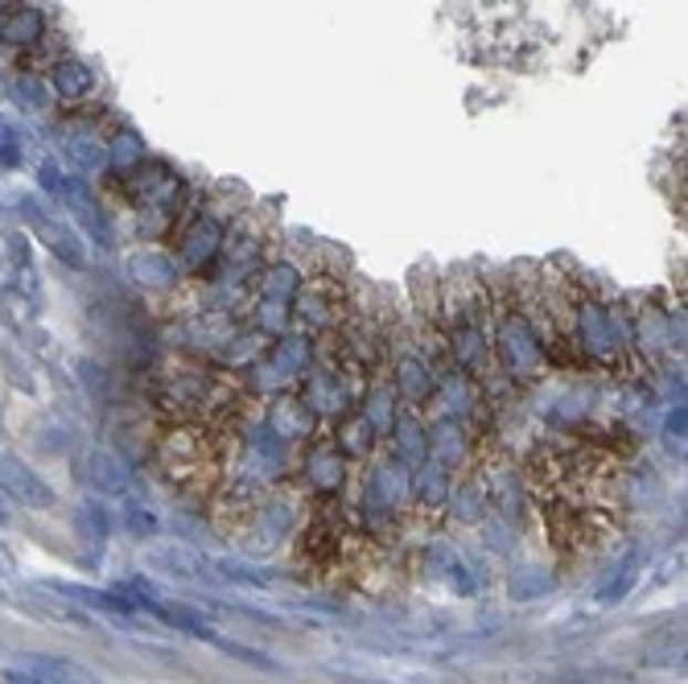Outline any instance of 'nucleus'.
I'll return each mask as SVG.
<instances>
[{
    "label": "nucleus",
    "mask_w": 688,
    "mask_h": 684,
    "mask_svg": "<svg viewBox=\"0 0 688 684\" xmlns=\"http://www.w3.org/2000/svg\"><path fill=\"white\" fill-rule=\"evenodd\" d=\"M668 438H673L676 450L685 445V409H673V412H668ZM680 454H685V450H680Z\"/></svg>",
    "instance_id": "41"
},
{
    "label": "nucleus",
    "mask_w": 688,
    "mask_h": 684,
    "mask_svg": "<svg viewBox=\"0 0 688 684\" xmlns=\"http://www.w3.org/2000/svg\"><path fill=\"white\" fill-rule=\"evenodd\" d=\"M38 590L45 593H59V598H71V602H79V607H91V610H104V614H121V619H133L136 610V598H128V593L116 586V590H87V586H66V581H45V586H38Z\"/></svg>",
    "instance_id": "18"
},
{
    "label": "nucleus",
    "mask_w": 688,
    "mask_h": 684,
    "mask_svg": "<svg viewBox=\"0 0 688 684\" xmlns=\"http://www.w3.org/2000/svg\"><path fill=\"white\" fill-rule=\"evenodd\" d=\"M149 610L157 614V619H165V623L174 627V631H186V635L202 639V643H210V639H215V627H210L195 607H186V602H153Z\"/></svg>",
    "instance_id": "28"
},
{
    "label": "nucleus",
    "mask_w": 688,
    "mask_h": 684,
    "mask_svg": "<svg viewBox=\"0 0 688 684\" xmlns=\"http://www.w3.org/2000/svg\"><path fill=\"white\" fill-rule=\"evenodd\" d=\"M298 519H301L298 495L272 487L269 495H260V503H256L252 516H248V528H243L248 548H252V553H272V548L284 545V540L293 536Z\"/></svg>",
    "instance_id": "5"
},
{
    "label": "nucleus",
    "mask_w": 688,
    "mask_h": 684,
    "mask_svg": "<svg viewBox=\"0 0 688 684\" xmlns=\"http://www.w3.org/2000/svg\"><path fill=\"white\" fill-rule=\"evenodd\" d=\"M219 652H227L231 660H240V664H252V669H260V672H281V664L272 660V655H264V652H256V648H243V643H236V639H223V635H215L210 639Z\"/></svg>",
    "instance_id": "34"
},
{
    "label": "nucleus",
    "mask_w": 688,
    "mask_h": 684,
    "mask_svg": "<svg viewBox=\"0 0 688 684\" xmlns=\"http://www.w3.org/2000/svg\"><path fill=\"white\" fill-rule=\"evenodd\" d=\"M413 507V471L400 466L396 457H384L375 462L372 474H367V487H363V516H379V519H400Z\"/></svg>",
    "instance_id": "7"
},
{
    "label": "nucleus",
    "mask_w": 688,
    "mask_h": 684,
    "mask_svg": "<svg viewBox=\"0 0 688 684\" xmlns=\"http://www.w3.org/2000/svg\"><path fill=\"white\" fill-rule=\"evenodd\" d=\"M264 425L284 441V445H293V441H314L317 438V417L314 409L301 400L298 392H281L269 400V417H264Z\"/></svg>",
    "instance_id": "13"
},
{
    "label": "nucleus",
    "mask_w": 688,
    "mask_h": 684,
    "mask_svg": "<svg viewBox=\"0 0 688 684\" xmlns=\"http://www.w3.org/2000/svg\"><path fill=\"white\" fill-rule=\"evenodd\" d=\"M145 565H149L153 573H165V578H207L210 561L202 553H195L190 545H181V540H157V545L145 548Z\"/></svg>",
    "instance_id": "15"
},
{
    "label": "nucleus",
    "mask_w": 688,
    "mask_h": 684,
    "mask_svg": "<svg viewBox=\"0 0 688 684\" xmlns=\"http://www.w3.org/2000/svg\"><path fill=\"white\" fill-rule=\"evenodd\" d=\"M4 681L9 684H45L38 672H30V669H4Z\"/></svg>",
    "instance_id": "42"
},
{
    "label": "nucleus",
    "mask_w": 688,
    "mask_h": 684,
    "mask_svg": "<svg viewBox=\"0 0 688 684\" xmlns=\"http://www.w3.org/2000/svg\"><path fill=\"white\" fill-rule=\"evenodd\" d=\"M121 528L128 536H136V540H153L157 536V516H153V507H145V503H128V507H121Z\"/></svg>",
    "instance_id": "33"
},
{
    "label": "nucleus",
    "mask_w": 688,
    "mask_h": 684,
    "mask_svg": "<svg viewBox=\"0 0 688 684\" xmlns=\"http://www.w3.org/2000/svg\"><path fill=\"white\" fill-rule=\"evenodd\" d=\"M104 152H107V166L116 169L121 178H128L136 166H145V161H149V152H145L140 137H136V133H128V128L112 133V140L104 145Z\"/></svg>",
    "instance_id": "29"
},
{
    "label": "nucleus",
    "mask_w": 688,
    "mask_h": 684,
    "mask_svg": "<svg viewBox=\"0 0 688 684\" xmlns=\"http://www.w3.org/2000/svg\"><path fill=\"white\" fill-rule=\"evenodd\" d=\"M45 87L50 95H59L62 104H79L95 92V71L83 59H59L45 75Z\"/></svg>",
    "instance_id": "21"
},
{
    "label": "nucleus",
    "mask_w": 688,
    "mask_h": 684,
    "mask_svg": "<svg viewBox=\"0 0 688 684\" xmlns=\"http://www.w3.org/2000/svg\"><path fill=\"white\" fill-rule=\"evenodd\" d=\"M45 33H50V21L38 4H17L13 13L0 17V50L4 54H30L45 42Z\"/></svg>",
    "instance_id": "14"
},
{
    "label": "nucleus",
    "mask_w": 688,
    "mask_h": 684,
    "mask_svg": "<svg viewBox=\"0 0 688 684\" xmlns=\"http://www.w3.org/2000/svg\"><path fill=\"white\" fill-rule=\"evenodd\" d=\"M79 519H83V528L91 533V540L95 545H104L107 536H112V516H107V507L104 503H83V512H79Z\"/></svg>",
    "instance_id": "35"
},
{
    "label": "nucleus",
    "mask_w": 688,
    "mask_h": 684,
    "mask_svg": "<svg viewBox=\"0 0 688 684\" xmlns=\"http://www.w3.org/2000/svg\"><path fill=\"white\" fill-rule=\"evenodd\" d=\"M392 388L400 396L405 409H425L437 392V371L434 364L420 355L417 343H405V347L392 355Z\"/></svg>",
    "instance_id": "9"
},
{
    "label": "nucleus",
    "mask_w": 688,
    "mask_h": 684,
    "mask_svg": "<svg viewBox=\"0 0 688 684\" xmlns=\"http://www.w3.org/2000/svg\"><path fill=\"white\" fill-rule=\"evenodd\" d=\"M635 569H639V561H635V557L618 565V569H614V578H606V586H598L594 602H602V607H611V602H623V598H627V590L635 586V578H639Z\"/></svg>",
    "instance_id": "32"
},
{
    "label": "nucleus",
    "mask_w": 688,
    "mask_h": 684,
    "mask_svg": "<svg viewBox=\"0 0 688 684\" xmlns=\"http://www.w3.org/2000/svg\"><path fill=\"white\" fill-rule=\"evenodd\" d=\"M388 457H396L408 471H417L420 462H429V429H425L417 412H400V421L392 425Z\"/></svg>",
    "instance_id": "16"
},
{
    "label": "nucleus",
    "mask_w": 688,
    "mask_h": 684,
    "mask_svg": "<svg viewBox=\"0 0 688 684\" xmlns=\"http://www.w3.org/2000/svg\"><path fill=\"white\" fill-rule=\"evenodd\" d=\"M437 318H441V338H446L449 364L462 371L466 380L479 388L499 376L491 355V293L487 281L470 276V281H449L437 302Z\"/></svg>",
    "instance_id": "2"
},
{
    "label": "nucleus",
    "mask_w": 688,
    "mask_h": 684,
    "mask_svg": "<svg viewBox=\"0 0 688 684\" xmlns=\"http://www.w3.org/2000/svg\"><path fill=\"white\" fill-rule=\"evenodd\" d=\"M21 166V145H17L13 128L0 124V169H17Z\"/></svg>",
    "instance_id": "38"
},
{
    "label": "nucleus",
    "mask_w": 688,
    "mask_h": 684,
    "mask_svg": "<svg viewBox=\"0 0 688 684\" xmlns=\"http://www.w3.org/2000/svg\"><path fill=\"white\" fill-rule=\"evenodd\" d=\"M449 516L458 519V524H466V528H475V524H482L487 519V507H491V487H487V478H462V483H454V491H449Z\"/></svg>",
    "instance_id": "25"
},
{
    "label": "nucleus",
    "mask_w": 688,
    "mask_h": 684,
    "mask_svg": "<svg viewBox=\"0 0 688 684\" xmlns=\"http://www.w3.org/2000/svg\"><path fill=\"white\" fill-rule=\"evenodd\" d=\"M264 264H269V231L260 228V223H252V214H248L236 228H227L215 281L231 293H248Z\"/></svg>",
    "instance_id": "3"
},
{
    "label": "nucleus",
    "mask_w": 688,
    "mask_h": 684,
    "mask_svg": "<svg viewBox=\"0 0 688 684\" xmlns=\"http://www.w3.org/2000/svg\"><path fill=\"white\" fill-rule=\"evenodd\" d=\"M124 273L145 293H174L181 285L178 260H174V252H165V248H136L133 256L124 260Z\"/></svg>",
    "instance_id": "11"
},
{
    "label": "nucleus",
    "mask_w": 688,
    "mask_h": 684,
    "mask_svg": "<svg viewBox=\"0 0 688 684\" xmlns=\"http://www.w3.org/2000/svg\"><path fill=\"white\" fill-rule=\"evenodd\" d=\"M449 491H454V471L441 466V462H420L413 471V507H425V512H441L449 503Z\"/></svg>",
    "instance_id": "23"
},
{
    "label": "nucleus",
    "mask_w": 688,
    "mask_h": 684,
    "mask_svg": "<svg viewBox=\"0 0 688 684\" xmlns=\"http://www.w3.org/2000/svg\"><path fill=\"white\" fill-rule=\"evenodd\" d=\"M355 409L372 421V429L375 433H392V425L400 421V396H396V388L392 383H384V380H372L367 388H363V396H359V404Z\"/></svg>",
    "instance_id": "26"
},
{
    "label": "nucleus",
    "mask_w": 688,
    "mask_h": 684,
    "mask_svg": "<svg viewBox=\"0 0 688 684\" xmlns=\"http://www.w3.org/2000/svg\"><path fill=\"white\" fill-rule=\"evenodd\" d=\"M174 260H178L181 276H198V281H210L215 269H219V252H223L227 240V223L215 211H195L190 219H181L178 231H174Z\"/></svg>",
    "instance_id": "4"
},
{
    "label": "nucleus",
    "mask_w": 688,
    "mask_h": 684,
    "mask_svg": "<svg viewBox=\"0 0 688 684\" xmlns=\"http://www.w3.org/2000/svg\"><path fill=\"white\" fill-rule=\"evenodd\" d=\"M0 491L21 503V507H30V512H50L59 503L54 487L17 454H0Z\"/></svg>",
    "instance_id": "10"
},
{
    "label": "nucleus",
    "mask_w": 688,
    "mask_h": 684,
    "mask_svg": "<svg viewBox=\"0 0 688 684\" xmlns=\"http://www.w3.org/2000/svg\"><path fill=\"white\" fill-rule=\"evenodd\" d=\"M334 445H338V454L346 457V462H359V457H372L375 445H379V433L372 429V421L363 417L359 409H351L338 417V425H334Z\"/></svg>",
    "instance_id": "22"
},
{
    "label": "nucleus",
    "mask_w": 688,
    "mask_h": 684,
    "mask_svg": "<svg viewBox=\"0 0 688 684\" xmlns=\"http://www.w3.org/2000/svg\"><path fill=\"white\" fill-rule=\"evenodd\" d=\"M157 462H161L165 478L195 483L198 474L210 471V438L195 425H174L157 445Z\"/></svg>",
    "instance_id": "8"
},
{
    "label": "nucleus",
    "mask_w": 688,
    "mask_h": 684,
    "mask_svg": "<svg viewBox=\"0 0 688 684\" xmlns=\"http://www.w3.org/2000/svg\"><path fill=\"white\" fill-rule=\"evenodd\" d=\"M17 95L25 99V104H33V107H45V95H50V87H45V78H38V75H17Z\"/></svg>",
    "instance_id": "37"
},
{
    "label": "nucleus",
    "mask_w": 688,
    "mask_h": 684,
    "mask_svg": "<svg viewBox=\"0 0 688 684\" xmlns=\"http://www.w3.org/2000/svg\"><path fill=\"white\" fill-rule=\"evenodd\" d=\"M487 293H491L494 371L508 383H536L549 371L556 350L565 347L556 338L544 290H532V285L520 290L511 276H494Z\"/></svg>",
    "instance_id": "1"
},
{
    "label": "nucleus",
    "mask_w": 688,
    "mask_h": 684,
    "mask_svg": "<svg viewBox=\"0 0 688 684\" xmlns=\"http://www.w3.org/2000/svg\"><path fill=\"white\" fill-rule=\"evenodd\" d=\"M269 355V364L281 371L284 380H293L298 383L310 367H314L317 359V350H314V338L310 335H293V330H284L281 338H272V347L264 350Z\"/></svg>",
    "instance_id": "19"
},
{
    "label": "nucleus",
    "mask_w": 688,
    "mask_h": 684,
    "mask_svg": "<svg viewBox=\"0 0 688 684\" xmlns=\"http://www.w3.org/2000/svg\"><path fill=\"white\" fill-rule=\"evenodd\" d=\"M549 590H553V573H549V569H520V573L511 578V598H515V602L544 598Z\"/></svg>",
    "instance_id": "31"
},
{
    "label": "nucleus",
    "mask_w": 688,
    "mask_h": 684,
    "mask_svg": "<svg viewBox=\"0 0 688 684\" xmlns=\"http://www.w3.org/2000/svg\"><path fill=\"white\" fill-rule=\"evenodd\" d=\"M346 290L330 276L305 281L301 293L293 297V318H298L301 335H334L346 322Z\"/></svg>",
    "instance_id": "6"
},
{
    "label": "nucleus",
    "mask_w": 688,
    "mask_h": 684,
    "mask_svg": "<svg viewBox=\"0 0 688 684\" xmlns=\"http://www.w3.org/2000/svg\"><path fill=\"white\" fill-rule=\"evenodd\" d=\"M429 429V457L449 466V471H458L466 466V457H470V438H466V425L462 421H454V417H437Z\"/></svg>",
    "instance_id": "20"
},
{
    "label": "nucleus",
    "mask_w": 688,
    "mask_h": 684,
    "mask_svg": "<svg viewBox=\"0 0 688 684\" xmlns=\"http://www.w3.org/2000/svg\"><path fill=\"white\" fill-rule=\"evenodd\" d=\"M301 285H305V273H301L293 260H269V264L260 269V276H256V285L248 293L293 305V297L301 293Z\"/></svg>",
    "instance_id": "24"
},
{
    "label": "nucleus",
    "mask_w": 688,
    "mask_h": 684,
    "mask_svg": "<svg viewBox=\"0 0 688 684\" xmlns=\"http://www.w3.org/2000/svg\"><path fill=\"white\" fill-rule=\"evenodd\" d=\"M17 4H21V0H0V17H4V13H13Z\"/></svg>",
    "instance_id": "43"
},
{
    "label": "nucleus",
    "mask_w": 688,
    "mask_h": 684,
    "mask_svg": "<svg viewBox=\"0 0 688 684\" xmlns=\"http://www.w3.org/2000/svg\"><path fill=\"white\" fill-rule=\"evenodd\" d=\"M38 182H42L45 194H54L62 202V198H66V182H71V178L62 173V166H54V161H42V169H38Z\"/></svg>",
    "instance_id": "36"
},
{
    "label": "nucleus",
    "mask_w": 688,
    "mask_h": 684,
    "mask_svg": "<svg viewBox=\"0 0 688 684\" xmlns=\"http://www.w3.org/2000/svg\"><path fill=\"white\" fill-rule=\"evenodd\" d=\"M4 256H9L13 269H25V264H30V240H25L21 231H13V235L4 240Z\"/></svg>",
    "instance_id": "40"
},
{
    "label": "nucleus",
    "mask_w": 688,
    "mask_h": 684,
    "mask_svg": "<svg viewBox=\"0 0 688 684\" xmlns=\"http://www.w3.org/2000/svg\"><path fill=\"white\" fill-rule=\"evenodd\" d=\"M346 474H351V462L338 454V445L330 438H314L310 454H305V487L322 499H334L346 487Z\"/></svg>",
    "instance_id": "12"
},
{
    "label": "nucleus",
    "mask_w": 688,
    "mask_h": 684,
    "mask_svg": "<svg viewBox=\"0 0 688 684\" xmlns=\"http://www.w3.org/2000/svg\"><path fill=\"white\" fill-rule=\"evenodd\" d=\"M87 478L95 491H104V495H133L136 491V478H133V466H128V457H121L116 450H91L87 454Z\"/></svg>",
    "instance_id": "17"
},
{
    "label": "nucleus",
    "mask_w": 688,
    "mask_h": 684,
    "mask_svg": "<svg viewBox=\"0 0 688 684\" xmlns=\"http://www.w3.org/2000/svg\"><path fill=\"white\" fill-rule=\"evenodd\" d=\"M647 669H685V643H673L668 652H656V655H644Z\"/></svg>",
    "instance_id": "39"
},
{
    "label": "nucleus",
    "mask_w": 688,
    "mask_h": 684,
    "mask_svg": "<svg viewBox=\"0 0 688 684\" xmlns=\"http://www.w3.org/2000/svg\"><path fill=\"white\" fill-rule=\"evenodd\" d=\"M45 228V240H50V252H54V260H62L66 269H75V273H83L87 269V252L79 248V235L71 228H62V223H42Z\"/></svg>",
    "instance_id": "30"
},
{
    "label": "nucleus",
    "mask_w": 688,
    "mask_h": 684,
    "mask_svg": "<svg viewBox=\"0 0 688 684\" xmlns=\"http://www.w3.org/2000/svg\"><path fill=\"white\" fill-rule=\"evenodd\" d=\"M21 664L30 672H38L45 684H104L95 672H87L83 664H75V660H66V655H21Z\"/></svg>",
    "instance_id": "27"
}]
</instances>
